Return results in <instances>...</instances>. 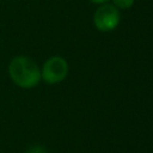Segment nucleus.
I'll use <instances>...</instances> for the list:
<instances>
[{"instance_id":"f257e3e1","label":"nucleus","mask_w":153,"mask_h":153,"mask_svg":"<svg viewBox=\"0 0 153 153\" xmlns=\"http://www.w3.org/2000/svg\"><path fill=\"white\" fill-rule=\"evenodd\" d=\"M8 73L13 82L22 88H32L41 81L38 66L27 56H16L8 65Z\"/></svg>"},{"instance_id":"f03ea898","label":"nucleus","mask_w":153,"mask_h":153,"mask_svg":"<svg viewBox=\"0 0 153 153\" xmlns=\"http://www.w3.org/2000/svg\"><path fill=\"white\" fill-rule=\"evenodd\" d=\"M68 73V63L63 57H49L41 71V79L48 84H57L62 81Z\"/></svg>"},{"instance_id":"7ed1b4c3","label":"nucleus","mask_w":153,"mask_h":153,"mask_svg":"<svg viewBox=\"0 0 153 153\" xmlns=\"http://www.w3.org/2000/svg\"><path fill=\"white\" fill-rule=\"evenodd\" d=\"M120 12L116 6L103 4L93 16L94 26L103 32H108L114 30L120 23Z\"/></svg>"},{"instance_id":"423d86ee","label":"nucleus","mask_w":153,"mask_h":153,"mask_svg":"<svg viewBox=\"0 0 153 153\" xmlns=\"http://www.w3.org/2000/svg\"><path fill=\"white\" fill-rule=\"evenodd\" d=\"M90 1L93 4H105L108 0H90Z\"/></svg>"},{"instance_id":"20e7f679","label":"nucleus","mask_w":153,"mask_h":153,"mask_svg":"<svg viewBox=\"0 0 153 153\" xmlns=\"http://www.w3.org/2000/svg\"><path fill=\"white\" fill-rule=\"evenodd\" d=\"M112 2H114V6L122 8V10H126V8H129L133 6L134 0H112Z\"/></svg>"},{"instance_id":"39448f33","label":"nucleus","mask_w":153,"mask_h":153,"mask_svg":"<svg viewBox=\"0 0 153 153\" xmlns=\"http://www.w3.org/2000/svg\"><path fill=\"white\" fill-rule=\"evenodd\" d=\"M26 153H48V152H47V149H45L44 147H42V146H32V147H30V148L26 151Z\"/></svg>"}]
</instances>
